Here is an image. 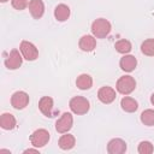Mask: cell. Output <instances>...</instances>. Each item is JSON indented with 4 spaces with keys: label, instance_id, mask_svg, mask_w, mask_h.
I'll use <instances>...</instances> for the list:
<instances>
[{
    "label": "cell",
    "instance_id": "6da1fadb",
    "mask_svg": "<svg viewBox=\"0 0 154 154\" xmlns=\"http://www.w3.org/2000/svg\"><path fill=\"white\" fill-rule=\"evenodd\" d=\"M112 30L111 23L105 18H97L91 24V34L96 38H105Z\"/></svg>",
    "mask_w": 154,
    "mask_h": 154
},
{
    "label": "cell",
    "instance_id": "7a4b0ae2",
    "mask_svg": "<svg viewBox=\"0 0 154 154\" xmlns=\"http://www.w3.org/2000/svg\"><path fill=\"white\" fill-rule=\"evenodd\" d=\"M69 106H70V109L75 114L82 116V114H85L89 111L90 102H89V100L87 97H83V96H73L70 100Z\"/></svg>",
    "mask_w": 154,
    "mask_h": 154
},
{
    "label": "cell",
    "instance_id": "3957f363",
    "mask_svg": "<svg viewBox=\"0 0 154 154\" xmlns=\"http://www.w3.org/2000/svg\"><path fill=\"white\" fill-rule=\"evenodd\" d=\"M136 88V81L132 76H122L116 84V89L118 93L123 94V95H129L131 94Z\"/></svg>",
    "mask_w": 154,
    "mask_h": 154
},
{
    "label": "cell",
    "instance_id": "277c9868",
    "mask_svg": "<svg viewBox=\"0 0 154 154\" xmlns=\"http://www.w3.org/2000/svg\"><path fill=\"white\" fill-rule=\"evenodd\" d=\"M19 51L23 55V58L28 61H34L37 59L38 57V49L36 48V46L26 40H23L19 45Z\"/></svg>",
    "mask_w": 154,
    "mask_h": 154
},
{
    "label": "cell",
    "instance_id": "5b68a950",
    "mask_svg": "<svg viewBox=\"0 0 154 154\" xmlns=\"http://www.w3.org/2000/svg\"><path fill=\"white\" fill-rule=\"evenodd\" d=\"M29 140H30V143L36 148L45 147L49 141V132L46 129H37L30 135Z\"/></svg>",
    "mask_w": 154,
    "mask_h": 154
},
{
    "label": "cell",
    "instance_id": "8992f818",
    "mask_svg": "<svg viewBox=\"0 0 154 154\" xmlns=\"http://www.w3.org/2000/svg\"><path fill=\"white\" fill-rule=\"evenodd\" d=\"M73 125V117L69 112H64L61 117L55 122V130L59 134H65L71 130Z\"/></svg>",
    "mask_w": 154,
    "mask_h": 154
},
{
    "label": "cell",
    "instance_id": "52a82bcc",
    "mask_svg": "<svg viewBox=\"0 0 154 154\" xmlns=\"http://www.w3.org/2000/svg\"><path fill=\"white\" fill-rule=\"evenodd\" d=\"M38 109L41 111V113L46 117H54V114L57 113V111H54V102L53 99L51 96H42L38 101Z\"/></svg>",
    "mask_w": 154,
    "mask_h": 154
},
{
    "label": "cell",
    "instance_id": "ba28073f",
    "mask_svg": "<svg viewBox=\"0 0 154 154\" xmlns=\"http://www.w3.org/2000/svg\"><path fill=\"white\" fill-rule=\"evenodd\" d=\"M22 63H23V55L22 53H19L18 49H12L7 55V58L5 59V66L8 70H16L20 67Z\"/></svg>",
    "mask_w": 154,
    "mask_h": 154
},
{
    "label": "cell",
    "instance_id": "9c48e42d",
    "mask_svg": "<svg viewBox=\"0 0 154 154\" xmlns=\"http://www.w3.org/2000/svg\"><path fill=\"white\" fill-rule=\"evenodd\" d=\"M11 105L16 109H23L29 105V95L25 91H16L11 96Z\"/></svg>",
    "mask_w": 154,
    "mask_h": 154
},
{
    "label": "cell",
    "instance_id": "30bf717a",
    "mask_svg": "<svg viewBox=\"0 0 154 154\" xmlns=\"http://www.w3.org/2000/svg\"><path fill=\"white\" fill-rule=\"evenodd\" d=\"M97 97L102 103H112L116 100V90L112 87H101L97 91Z\"/></svg>",
    "mask_w": 154,
    "mask_h": 154
},
{
    "label": "cell",
    "instance_id": "8fae6325",
    "mask_svg": "<svg viewBox=\"0 0 154 154\" xmlns=\"http://www.w3.org/2000/svg\"><path fill=\"white\" fill-rule=\"evenodd\" d=\"M107 152L109 154H123L126 152V143L122 138H112L107 144Z\"/></svg>",
    "mask_w": 154,
    "mask_h": 154
},
{
    "label": "cell",
    "instance_id": "7c38bea8",
    "mask_svg": "<svg viewBox=\"0 0 154 154\" xmlns=\"http://www.w3.org/2000/svg\"><path fill=\"white\" fill-rule=\"evenodd\" d=\"M28 7L30 14L35 19H40L45 13V4L42 0H30Z\"/></svg>",
    "mask_w": 154,
    "mask_h": 154
},
{
    "label": "cell",
    "instance_id": "4fadbf2b",
    "mask_svg": "<svg viewBox=\"0 0 154 154\" xmlns=\"http://www.w3.org/2000/svg\"><path fill=\"white\" fill-rule=\"evenodd\" d=\"M79 48L83 52H91L96 47V40L94 35H83L78 42Z\"/></svg>",
    "mask_w": 154,
    "mask_h": 154
},
{
    "label": "cell",
    "instance_id": "5bb4252c",
    "mask_svg": "<svg viewBox=\"0 0 154 154\" xmlns=\"http://www.w3.org/2000/svg\"><path fill=\"white\" fill-rule=\"evenodd\" d=\"M119 65H120V69L125 72H131L136 69L137 66V60L134 55H130V54H125L124 57L120 58V61H119Z\"/></svg>",
    "mask_w": 154,
    "mask_h": 154
},
{
    "label": "cell",
    "instance_id": "9a60e30c",
    "mask_svg": "<svg viewBox=\"0 0 154 154\" xmlns=\"http://www.w3.org/2000/svg\"><path fill=\"white\" fill-rule=\"evenodd\" d=\"M16 125H17V122H16V118L13 114H11V113H2L1 114L0 126L4 130H12L16 128Z\"/></svg>",
    "mask_w": 154,
    "mask_h": 154
},
{
    "label": "cell",
    "instance_id": "2e32d148",
    "mask_svg": "<svg viewBox=\"0 0 154 154\" xmlns=\"http://www.w3.org/2000/svg\"><path fill=\"white\" fill-rule=\"evenodd\" d=\"M59 147L63 149V150H69V149H72L76 144V138L73 135L71 134H67L65 132L60 138H59V142H58Z\"/></svg>",
    "mask_w": 154,
    "mask_h": 154
},
{
    "label": "cell",
    "instance_id": "e0dca14e",
    "mask_svg": "<svg viewBox=\"0 0 154 154\" xmlns=\"http://www.w3.org/2000/svg\"><path fill=\"white\" fill-rule=\"evenodd\" d=\"M54 17L59 22H65L70 17V7L65 4H59L54 10Z\"/></svg>",
    "mask_w": 154,
    "mask_h": 154
},
{
    "label": "cell",
    "instance_id": "ac0fdd59",
    "mask_svg": "<svg viewBox=\"0 0 154 154\" xmlns=\"http://www.w3.org/2000/svg\"><path fill=\"white\" fill-rule=\"evenodd\" d=\"M120 106H122V109L128 112V113H132V112H136L137 108H138V103L135 99L130 97V96H124L120 101Z\"/></svg>",
    "mask_w": 154,
    "mask_h": 154
},
{
    "label": "cell",
    "instance_id": "d6986e66",
    "mask_svg": "<svg viewBox=\"0 0 154 154\" xmlns=\"http://www.w3.org/2000/svg\"><path fill=\"white\" fill-rule=\"evenodd\" d=\"M76 85H77V88L81 89V90H88V89H90L91 85H93V78H91L89 75H87V73H82V75H79V76L77 77V79H76Z\"/></svg>",
    "mask_w": 154,
    "mask_h": 154
},
{
    "label": "cell",
    "instance_id": "ffe728a7",
    "mask_svg": "<svg viewBox=\"0 0 154 154\" xmlns=\"http://www.w3.org/2000/svg\"><path fill=\"white\" fill-rule=\"evenodd\" d=\"M114 48L118 53H122V54H128L131 49H132V46H131V42L129 40H119L114 43Z\"/></svg>",
    "mask_w": 154,
    "mask_h": 154
},
{
    "label": "cell",
    "instance_id": "44dd1931",
    "mask_svg": "<svg viewBox=\"0 0 154 154\" xmlns=\"http://www.w3.org/2000/svg\"><path fill=\"white\" fill-rule=\"evenodd\" d=\"M141 52L144 55L154 57V38H148L143 41L141 45Z\"/></svg>",
    "mask_w": 154,
    "mask_h": 154
},
{
    "label": "cell",
    "instance_id": "7402d4cb",
    "mask_svg": "<svg viewBox=\"0 0 154 154\" xmlns=\"http://www.w3.org/2000/svg\"><path fill=\"white\" fill-rule=\"evenodd\" d=\"M141 122L147 125V126H153L154 125V109H144L141 113Z\"/></svg>",
    "mask_w": 154,
    "mask_h": 154
},
{
    "label": "cell",
    "instance_id": "603a6c76",
    "mask_svg": "<svg viewBox=\"0 0 154 154\" xmlns=\"http://www.w3.org/2000/svg\"><path fill=\"white\" fill-rule=\"evenodd\" d=\"M137 150H138L140 154H150V153L154 152V147H153L152 142H149V141H142V142H140Z\"/></svg>",
    "mask_w": 154,
    "mask_h": 154
},
{
    "label": "cell",
    "instance_id": "cb8c5ba5",
    "mask_svg": "<svg viewBox=\"0 0 154 154\" xmlns=\"http://www.w3.org/2000/svg\"><path fill=\"white\" fill-rule=\"evenodd\" d=\"M11 5L13 8L22 11V10L26 8V6H29V1L28 0H11Z\"/></svg>",
    "mask_w": 154,
    "mask_h": 154
},
{
    "label": "cell",
    "instance_id": "d4e9b609",
    "mask_svg": "<svg viewBox=\"0 0 154 154\" xmlns=\"http://www.w3.org/2000/svg\"><path fill=\"white\" fill-rule=\"evenodd\" d=\"M24 153H35V154H40L38 149H32V148H29V149H25Z\"/></svg>",
    "mask_w": 154,
    "mask_h": 154
},
{
    "label": "cell",
    "instance_id": "484cf974",
    "mask_svg": "<svg viewBox=\"0 0 154 154\" xmlns=\"http://www.w3.org/2000/svg\"><path fill=\"white\" fill-rule=\"evenodd\" d=\"M150 102H152V105L154 106V93H153L152 96H150Z\"/></svg>",
    "mask_w": 154,
    "mask_h": 154
},
{
    "label": "cell",
    "instance_id": "4316f807",
    "mask_svg": "<svg viewBox=\"0 0 154 154\" xmlns=\"http://www.w3.org/2000/svg\"><path fill=\"white\" fill-rule=\"evenodd\" d=\"M0 1H1V2H7L8 0H0Z\"/></svg>",
    "mask_w": 154,
    "mask_h": 154
}]
</instances>
